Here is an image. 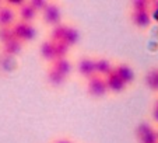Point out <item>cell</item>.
Listing matches in <instances>:
<instances>
[{
	"label": "cell",
	"mask_w": 158,
	"mask_h": 143,
	"mask_svg": "<svg viewBox=\"0 0 158 143\" xmlns=\"http://www.w3.org/2000/svg\"><path fill=\"white\" fill-rule=\"evenodd\" d=\"M0 6H2V2H0ZM0 9H2V7H0Z\"/></svg>",
	"instance_id": "cell-28"
},
{
	"label": "cell",
	"mask_w": 158,
	"mask_h": 143,
	"mask_svg": "<svg viewBox=\"0 0 158 143\" xmlns=\"http://www.w3.org/2000/svg\"><path fill=\"white\" fill-rule=\"evenodd\" d=\"M87 90H88L89 95L97 97V98L104 97V95L109 91L108 86H106V81H105V77L98 76V75L87 80Z\"/></svg>",
	"instance_id": "cell-3"
},
{
	"label": "cell",
	"mask_w": 158,
	"mask_h": 143,
	"mask_svg": "<svg viewBox=\"0 0 158 143\" xmlns=\"http://www.w3.org/2000/svg\"><path fill=\"white\" fill-rule=\"evenodd\" d=\"M78 38H80V35H78V31L76 30L74 27H70V25H67V28H66V32H64V37H63V44L67 45V46H73V45H76L78 42Z\"/></svg>",
	"instance_id": "cell-15"
},
{
	"label": "cell",
	"mask_w": 158,
	"mask_h": 143,
	"mask_svg": "<svg viewBox=\"0 0 158 143\" xmlns=\"http://www.w3.org/2000/svg\"><path fill=\"white\" fill-rule=\"evenodd\" d=\"M55 143H72L70 140H67V139H60V140H56Z\"/></svg>",
	"instance_id": "cell-27"
},
{
	"label": "cell",
	"mask_w": 158,
	"mask_h": 143,
	"mask_svg": "<svg viewBox=\"0 0 158 143\" xmlns=\"http://www.w3.org/2000/svg\"><path fill=\"white\" fill-rule=\"evenodd\" d=\"M105 81H106V86H108V90L112 93H122L123 90L126 89L127 84L119 77V76L115 73V72H110L109 75L105 77Z\"/></svg>",
	"instance_id": "cell-6"
},
{
	"label": "cell",
	"mask_w": 158,
	"mask_h": 143,
	"mask_svg": "<svg viewBox=\"0 0 158 143\" xmlns=\"http://www.w3.org/2000/svg\"><path fill=\"white\" fill-rule=\"evenodd\" d=\"M157 132H158V129H157Z\"/></svg>",
	"instance_id": "cell-29"
},
{
	"label": "cell",
	"mask_w": 158,
	"mask_h": 143,
	"mask_svg": "<svg viewBox=\"0 0 158 143\" xmlns=\"http://www.w3.org/2000/svg\"><path fill=\"white\" fill-rule=\"evenodd\" d=\"M42 18L44 23L51 25V27H56L60 24V18H62V11H60L59 4L56 3H49L46 9L42 11Z\"/></svg>",
	"instance_id": "cell-4"
},
{
	"label": "cell",
	"mask_w": 158,
	"mask_h": 143,
	"mask_svg": "<svg viewBox=\"0 0 158 143\" xmlns=\"http://www.w3.org/2000/svg\"><path fill=\"white\" fill-rule=\"evenodd\" d=\"M152 119H154V122L158 124V100L155 101L154 108H152Z\"/></svg>",
	"instance_id": "cell-25"
},
{
	"label": "cell",
	"mask_w": 158,
	"mask_h": 143,
	"mask_svg": "<svg viewBox=\"0 0 158 143\" xmlns=\"http://www.w3.org/2000/svg\"><path fill=\"white\" fill-rule=\"evenodd\" d=\"M15 35L13 32V27H7V28H0V42L4 44V42L10 41V39H14Z\"/></svg>",
	"instance_id": "cell-22"
},
{
	"label": "cell",
	"mask_w": 158,
	"mask_h": 143,
	"mask_svg": "<svg viewBox=\"0 0 158 143\" xmlns=\"http://www.w3.org/2000/svg\"><path fill=\"white\" fill-rule=\"evenodd\" d=\"M114 72L116 73L118 76H119L120 79H122L123 81H125L126 84H130L131 81L134 80V72H133V69H131L129 65H126V63H119V65H116L114 67Z\"/></svg>",
	"instance_id": "cell-8"
},
{
	"label": "cell",
	"mask_w": 158,
	"mask_h": 143,
	"mask_svg": "<svg viewBox=\"0 0 158 143\" xmlns=\"http://www.w3.org/2000/svg\"><path fill=\"white\" fill-rule=\"evenodd\" d=\"M39 52H41V56L46 60H55L56 59V54H55V42L48 39L41 44L39 48Z\"/></svg>",
	"instance_id": "cell-14"
},
{
	"label": "cell",
	"mask_w": 158,
	"mask_h": 143,
	"mask_svg": "<svg viewBox=\"0 0 158 143\" xmlns=\"http://www.w3.org/2000/svg\"><path fill=\"white\" fill-rule=\"evenodd\" d=\"M15 66V60L13 56L9 55H3V58L0 59V67L3 69L4 72H11Z\"/></svg>",
	"instance_id": "cell-20"
},
{
	"label": "cell",
	"mask_w": 158,
	"mask_h": 143,
	"mask_svg": "<svg viewBox=\"0 0 158 143\" xmlns=\"http://www.w3.org/2000/svg\"><path fill=\"white\" fill-rule=\"evenodd\" d=\"M21 49H23V42L18 41L17 38L10 39V41L3 44V52H4V55H9V56L14 58L15 55L20 54Z\"/></svg>",
	"instance_id": "cell-13"
},
{
	"label": "cell",
	"mask_w": 158,
	"mask_h": 143,
	"mask_svg": "<svg viewBox=\"0 0 158 143\" xmlns=\"http://www.w3.org/2000/svg\"><path fill=\"white\" fill-rule=\"evenodd\" d=\"M51 67H53L55 70L59 72L60 75H63V76H66V77H67V76L72 73L73 66H72V62H70L67 58H62V59L53 60V63H52Z\"/></svg>",
	"instance_id": "cell-11"
},
{
	"label": "cell",
	"mask_w": 158,
	"mask_h": 143,
	"mask_svg": "<svg viewBox=\"0 0 158 143\" xmlns=\"http://www.w3.org/2000/svg\"><path fill=\"white\" fill-rule=\"evenodd\" d=\"M131 9H133V11H150L151 10V2L134 0V2H131Z\"/></svg>",
	"instance_id": "cell-19"
},
{
	"label": "cell",
	"mask_w": 158,
	"mask_h": 143,
	"mask_svg": "<svg viewBox=\"0 0 158 143\" xmlns=\"http://www.w3.org/2000/svg\"><path fill=\"white\" fill-rule=\"evenodd\" d=\"M46 77H48V81L52 84V86H55V87H59V86H62L63 83H64V80H66V76H63V75H60L57 70H55L53 67H51L48 70V75H46Z\"/></svg>",
	"instance_id": "cell-17"
},
{
	"label": "cell",
	"mask_w": 158,
	"mask_h": 143,
	"mask_svg": "<svg viewBox=\"0 0 158 143\" xmlns=\"http://www.w3.org/2000/svg\"><path fill=\"white\" fill-rule=\"evenodd\" d=\"M36 14H38V11H36V10L31 6L30 2H28V3L25 2L24 6L18 9L20 21H24V23H31V21H34V20H35V17H36Z\"/></svg>",
	"instance_id": "cell-9"
},
{
	"label": "cell",
	"mask_w": 158,
	"mask_h": 143,
	"mask_svg": "<svg viewBox=\"0 0 158 143\" xmlns=\"http://www.w3.org/2000/svg\"><path fill=\"white\" fill-rule=\"evenodd\" d=\"M147 87L152 91H158V67H154L148 72L144 77Z\"/></svg>",
	"instance_id": "cell-16"
},
{
	"label": "cell",
	"mask_w": 158,
	"mask_h": 143,
	"mask_svg": "<svg viewBox=\"0 0 158 143\" xmlns=\"http://www.w3.org/2000/svg\"><path fill=\"white\" fill-rule=\"evenodd\" d=\"M30 4H31V6H32L38 13H39V11L42 13L45 9H46V6L49 4V2H45V0H31Z\"/></svg>",
	"instance_id": "cell-23"
},
{
	"label": "cell",
	"mask_w": 158,
	"mask_h": 143,
	"mask_svg": "<svg viewBox=\"0 0 158 143\" xmlns=\"http://www.w3.org/2000/svg\"><path fill=\"white\" fill-rule=\"evenodd\" d=\"M13 32L15 38L21 42H30L36 37V30L31 23H24V21H18L13 25Z\"/></svg>",
	"instance_id": "cell-1"
},
{
	"label": "cell",
	"mask_w": 158,
	"mask_h": 143,
	"mask_svg": "<svg viewBox=\"0 0 158 143\" xmlns=\"http://www.w3.org/2000/svg\"><path fill=\"white\" fill-rule=\"evenodd\" d=\"M151 9H157L158 10V0L157 2H151Z\"/></svg>",
	"instance_id": "cell-26"
},
{
	"label": "cell",
	"mask_w": 158,
	"mask_h": 143,
	"mask_svg": "<svg viewBox=\"0 0 158 143\" xmlns=\"http://www.w3.org/2000/svg\"><path fill=\"white\" fill-rule=\"evenodd\" d=\"M78 73H80L83 77H85L87 80L94 76H97V69H95V59H91V58H83V59L78 60Z\"/></svg>",
	"instance_id": "cell-5"
},
{
	"label": "cell",
	"mask_w": 158,
	"mask_h": 143,
	"mask_svg": "<svg viewBox=\"0 0 158 143\" xmlns=\"http://www.w3.org/2000/svg\"><path fill=\"white\" fill-rule=\"evenodd\" d=\"M115 66L112 65V62L105 58H99V59H95V69H97V75L102 76V77H106L110 72H114Z\"/></svg>",
	"instance_id": "cell-10"
},
{
	"label": "cell",
	"mask_w": 158,
	"mask_h": 143,
	"mask_svg": "<svg viewBox=\"0 0 158 143\" xmlns=\"http://www.w3.org/2000/svg\"><path fill=\"white\" fill-rule=\"evenodd\" d=\"M151 13L150 11H133L131 13V21L136 27L147 28L151 24Z\"/></svg>",
	"instance_id": "cell-7"
},
{
	"label": "cell",
	"mask_w": 158,
	"mask_h": 143,
	"mask_svg": "<svg viewBox=\"0 0 158 143\" xmlns=\"http://www.w3.org/2000/svg\"><path fill=\"white\" fill-rule=\"evenodd\" d=\"M66 28H67V25H64V24H59V25H56V27H52V30H51V41L62 42L63 37H64V32H66Z\"/></svg>",
	"instance_id": "cell-18"
},
{
	"label": "cell",
	"mask_w": 158,
	"mask_h": 143,
	"mask_svg": "<svg viewBox=\"0 0 158 143\" xmlns=\"http://www.w3.org/2000/svg\"><path fill=\"white\" fill-rule=\"evenodd\" d=\"M67 52H69V46H67V45H64L63 42H55V54H56V59L66 58Z\"/></svg>",
	"instance_id": "cell-21"
},
{
	"label": "cell",
	"mask_w": 158,
	"mask_h": 143,
	"mask_svg": "<svg viewBox=\"0 0 158 143\" xmlns=\"http://www.w3.org/2000/svg\"><path fill=\"white\" fill-rule=\"evenodd\" d=\"M15 13L9 6L0 9V28H7L14 23Z\"/></svg>",
	"instance_id": "cell-12"
},
{
	"label": "cell",
	"mask_w": 158,
	"mask_h": 143,
	"mask_svg": "<svg viewBox=\"0 0 158 143\" xmlns=\"http://www.w3.org/2000/svg\"><path fill=\"white\" fill-rule=\"evenodd\" d=\"M136 136L139 143H158V132L150 124L143 122L136 129Z\"/></svg>",
	"instance_id": "cell-2"
},
{
	"label": "cell",
	"mask_w": 158,
	"mask_h": 143,
	"mask_svg": "<svg viewBox=\"0 0 158 143\" xmlns=\"http://www.w3.org/2000/svg\"><path fill=\"white\" fill-rule=\"evenodd\" d=\"M25 2H23V0H9L7 2V6L11 9V7H17V9H20V7L24 6Z\"/></svg>",
	"instance_id": "cell-24"
}]
</instances>
